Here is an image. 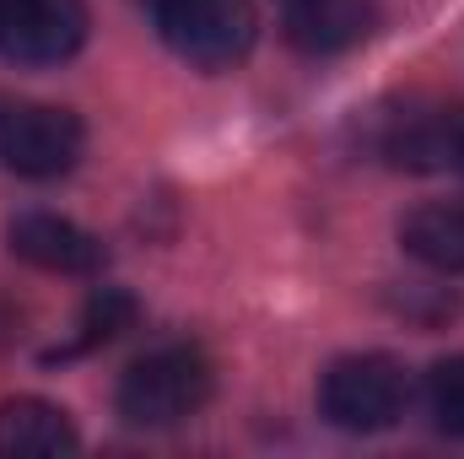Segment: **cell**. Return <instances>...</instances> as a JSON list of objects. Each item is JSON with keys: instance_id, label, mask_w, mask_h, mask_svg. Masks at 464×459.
<instances>
[{"instance_id": "7", "label": "cell", "mask_w": 464, "mask_h": 459, "mask_svg": "<svg viewBox=\"0 0 464 459\" xmlns=\"http://www.w3.org/2000/svg\"><path fill=\"white\" fill-rule=\"evenodd\" d=\"M464 135V109L449 103H411L400 114H383V157L394 168H416V173H432V168H454V151H459Z\"/></svg>"}, {"instance_id": "12", "label": "cell", "mask_w": 464, "mask_h": 459, "mask_svg": "<svg viewBox=\"0 0 464 459\" xmlns=\"http://www.w3.org/2000/svg\"><path fill=\"white\" fill-rule=\"evenodd\" d=\"M427 411L449 438H464V351L427 373Z\"/></svg>"}, {"instance_id": "10", "label": "cell", "mask_w": 464, "mask_h": 459, "mask_svg": "<svg viewBox=\"0 0 464 459\" xmlns=\"http://www.w3.org/2000/svg\"><path fill=\"white\" fill-rule=\"evenodd\" d=\"M400 243L427 270L459 276L464 270V206H416L400 222Z\"/></svg>"}, {"instance_id": "2", "label": "cell", "mask_w": 464, "mask_h": 459, "mask_svg": "<svg viewBox=\"0 0 464 459\" xmlns=\"http://www.w3.org/2000/svg\"><path fill=\"white\" fill-rule=\"evenodd\" d=\"M162 33V44L195 71H232L248 60L259 38L254 0H140Z\"/></svg>"}, {"instance_id": "13", "label": "cell", "mask_w": 464, "mask_h": 459, "mask_svg": "<svg viewBox=\"0 0 464 459\" xmlns=\"http://www.w3.org/2000/svg\"><path fill=\"white\" fill-rule=\"evenodd\" d=\"M454 173L464 179V135H459V151H454Z\"/></svg>"}, {"instance_id": "8", "label": "cell", "mask_w": 464, "mask_h": 459, "mask_svg": "<svg viewBox=\"0 0 464 459\" xmlns=\"http://www.w3.org/2000/svg\"><path fill=\"white\" fill-rule=\"evenodd\" d=\"M71 449H82V433L65 405L38 395L0 400V459H49Z\"/></svg>"}, {"instance_id": "3", "label": "cell", "mask_w": 464, "mask_h": 459, "mask_svg": "<svg viewBox=\"0 0 464 459\" xmlns=\"http://www.w3.org/2000/svg\"><path fill=\"white\" fill-rule=\"evenodd\" d=\"M405 405H411V378L383 351L341 356L319 378V416L341 433H383L405 416Z\"/></svg>"}, {"instance_id": "6", "label": "cell", "mask_w": 464, "mask_h": 459, "mask_svg": "<svg viewBox=\"0 0 464 459\" xmlns=\"http://www.w3.org/2000/svg\"><path fill=\"white\" fill-rule=\"evenodd\" d=\"M5 243L16 259H27L33 270H49V276H98L103 270V243L87 228H76L71 217H54V211L11 217Z\"/></svg>"}, {"instance_id": "9", "label": "cell", "mask_w": 464, "mask_h": 459, "mask_svg": "<svg viewBox=\"0 0 464 459\" xmlns=\"http://www.w3.org/2000/svg\"><path fill=\"white\" fill-rule=\"evenodd\" d=\"M378 22V0H286V38L303 54H341Z\"/></svg>"}, {"instance_id": "4", "label": "cell", "mask_w": 464, "mask_h": 459, "mask_svg": "<svg viewBox=\"0 0 464 459\" xmlns=\"http://www.w3.org/2000/svg\"><path fill=\"white\" fill-rule=\"evenodd\" d=\"M87 130L71 109L54 103H11L0 114V168L16 179H60L82 162Z\"/></svg>"}, {"instance_id": "5", "label": "cell", "mask_w": 464, "mask_h": 459, "mask_svg": "<svg viewBox=\"0 0 464 459\" xmlns=\"http://www.w3.org/2000/svg\"><path fill=\"white\" fill-rule=\"evenodd\" d=\"M87 44V0H0V54L60 65Z\"/></svg>"}, {"instance_id": "11", "label": "cell", "mask_w": 464, "mask_h": 459, "mask_svg": "<svg viewBox=\"0 0 464 459\" xmlns=\"http://www.w3.org/2000/svg\"><path fill=\"white\" fill-rule=\"evenodd\" d=\"M130 319H135V298H130V292H119V287H98V292L87 298V308H82L76 336L60 346V351H49V362H54V356H82V351L109 346L119 330H130Z\"/></svg>"}, {"instance_id": "1", "label": "cell", "mask_w": 464, "mask_h": 459, "mask_svg": "<svg viewBox=\"0 0 464 459\" xmlns=\"http://www.w3.org/2000/svg\"><path fill=\"white\" fill-rule=\"evenodd\" d=\"M211 389H217V373H211L206 351L157 346V351H146V356H135L124 367V378L114 389V411L124 427L162 433V427H179V422L200 416Z\"/></svg>"}]
</instances>
